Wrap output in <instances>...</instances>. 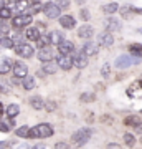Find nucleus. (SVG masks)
I'll return each instance as SVG.
<instances>
[{
  "label": "nucleus",
  "mask_w": 142,
  "mask_h": 149,
  "mask_svg": "<svg viewBox=\"0 0 142 149\" xmlns=\"http://www.w3.org/2000/svg\"><path fill=\"white\" fill-rule=\"evenodd\" d=\"M0 47L2 48H15V43H13L10 35H3V37H0Z\"/></svg>",
  "instance_id": "25"
},
{
  "label": "nucleus",
  "mask_w": 142,
  "mask_h": 149,
  "mask_svg": "<svg viewBox=\"0 0 142 149\" xmlns=\"http://www.w3.org/2000/svg\"><path fill=\"white\" fill-rule=\"evenodd\" d=\"M40 10L43 12V3L42 2H30V8L26 10V13H28V15H33V13H38Z\"/></svg>",
  "instance_id": "26"
},
{
  "label": "nucleus",
  "mask_w": 142,
  "mask_h": 149,
  "mask_svg": "<svg viewBox=\"0 0 142 149\" xmlns=\"http://www.w3.org/2000/svg\"><path fill=\"white\" fill-rule=\"evenodd\" d=\"M53 126H50L48 123H40L37 126L30 128V138L33 139H46L50 136H53Z\"/></svg>",
  "instance_id": "1"
},
{
  "label": "nucleus",
  "mask_w": 142,
  "mask_h": 149,
  "mask_svg": "<svg viewBox=\"0 0 142 149\" xmlns=\"http://www.w3.org/2000/svg\"><path fill=\"white\" fill-rule=\"evenodd\" d=\"M45 32V23H38L37 27H28L25 30V37L30 40V42H37L38 38L43 35Z\"/></svg>",
  "instance_id": "5"
},
{
  "label": "nucleus",
  "mask_w": 142,
  "mask_h": 149,
  "mask_svg": "<svg viewBox=\"0 0 142 149\" xmlns=\"http://www.w3.org/2000/svg\"><path fill=\"white\" fill-rule=\"evenodd\" d=\"M126 124H132V126H137L139 129H142V123H141V118H137V116H129L126 118Z\"/></svg>",
  "instance_id": "30"
},
{
  "label": "nucleus",
  "mask_w": 142,
  "mask_h": 149,
  "mask_svg": "<svg viewBox=\"0 0 142 149\" xmlns=\"http://www.w3.org/2000/svg\"><path fill=\"white\" fill-rule=\"evenodd\" d=\"M60 25L63 28H66V30H71V28H74V25H76V20H74L71 15H61L60 17Z\"/></svg>",
  "instance_id": "16"
},
{
  "label": "nucleus",
  "mask_w": 142,
  "mask_h": 149,
  "mask_svg": "<svg viewBox=\"0 0 142 149\" xmlns=\"http://www.w3.org/2000/svg\"><path fill=\"white\" fill-rule=\"evenodd\" d=\"M91 136H93V129L83 128V129H78V131L71 136V141H73V144H76V146H84V144L91 139Z\"/></svg>",
  "instance_id": "2"
},
{
  "label": "nucleus",
  "mask_w": 142,
  "mask_h": 149,
  "mask_svg": "<svg viewBox=\"0 0 142 149\" xmlns=\"http://www.w3.org/2000/svg\"><path fill=\"white\" fill-rule=\"evenodd\" d=\"M8 144L10 143H7V141H0V149H7L8 148Z\"/></svg>",
  "instance_id": "40"
},
{
  "label": "nucleus",
  "mask_w": 142,
  "mask_h": 149,
  "mask_svg": "<svg viewBox=\"0 0 142 149\" xmlns=\"http://www.w3.org/2000/svg\"><path fill=\"white\" fill-rule=\"evenodd\" d=\"M33 149H48V148L45 146V144H37V146H35Z\"/></svg>",
  "instance_id": "42"
},
{
  "label": "nucleus",
  "mask_w": 142,
  "mask_h": 149,
  "mask_svg": "<svg viewBox=\"0 0 142 149\" xmlns=\"http://www.w3.org/2000/svg\"><path fill=\"white\" fill-rule=\"evenodd\" d=\"M101 74H103L104 78H107V76H109V66H107V65H104V66L101 68Z\"/></svg>",
  "instance_id": "36"
},
{
  "label": "nucleus",
  "mask_w": 142,
  "mask_h": 149,
  "mask_svg": "<svg viewBox=\"0 0 142 149\" xmlns=\"http://www.w3.org/2000/svg\"><path fill=\"white\" fill-rule=\"evenodd\" d=\"M81 18H83V20H88V18H89V13H88V10H81Z\"/></svg>",
  "instance_id": "39"
},
{
  "label": "nucleus",
  "mask_w": 142,
  "mask_h": 149,
  "mask_svg": "<svg viewBox=\"0 0 142 149\" xmlns=\"http://www.w3.org/2000/svg\"><path fill=\"white\" fill-rule=\"evenodd\" d=\"M139 13H142V10H139Z\"/></svg>",
  "instance_id": "46"
},
{
  "label": "nucleus",
  "mask_w": 142,
  "mask_h": 149,
  "mask_svg": "<svg viewBox=\"0 0 142 149\" xmlns=\"http://www.w3.org/2000/svg\"><path fill=\"white\" fill-rule=\"evenodd\" d=\"M3 113H5V108H3V104H2V103H0V116H2Z\"/></svg>",
  "instance_id": "43"
},
{
  "label": "nucleus",
  "mask_w": 142,
  "mask_h": 149,
  "mask_svg": "<svg viewBox=\"0 0 142 149\" xmlns=\"http://www.w3.org/2000/svg\"><path fill=\"white\" fill-rule=\"evenodd\" d=\"M129 55L134 58H142V45L141 43H131L129 45Z\"/></svg>",
  "instance_id": "21"
},
{
  "label": "nucleus",
  "mask_w": 142,
  "mask_h": 149,
  "mask_svg": "<svg viewBox=\"0 0 142 149\" xmlns=\"http://www.w3.org/2000/svg\"><path fill=\"white\" fill-rule=\"evenodd\" d=\"M56 65H58V68L64 70V71L71 70L73 68V58H71V55H60L58 58H56Z\"/></svg>",
  "instance_id": "10"
},
{
  "label": "nucleus",
  "mask_w": 142,
  "mask_h": 149,
  "mask_svg": "<svg viewBox=\"0 0 142 149\" xmlns=\"http://www.w3.org/2000/svg\"><path fill=\"white\" fill-rule=\"evenodd\" d=\"M117 10H119V5H117L116 2H111V3H104L103 5V12L104 13H114Z\"/></svg>",
  "instance_id": "28"
},
{
  "label": "nucleus",
  "mask_w": 142,
  "mask_h": 149,
  "mask_svg": "<svg viewBox=\"0 0 142 149\" xmlns=\"http://www.w3.org/2000/svg\"><path fill=\"white\" fill-rule=\"evenodd\" d=\"M53 58H55V52H53L51 47L40 48L38 50V60L42 63H50V61H53Z\"/></svg>",
  "instance_id": "9"
},
{
  "label": "nucleus",
  "mask_w": 142,
  "mask_h": 149,
  "mask_svg": "<svg viewBox=\"0 0 142 149\" xmlns=\"http://www.w3.org/2000/svg\"><path fill=\"white\" fill-rule=\"evenodd\" d=\"M58 52L60 55H71L74 52V43L69 42V40H63L58 45Z\"/></svg>",
  "instance_id": "12"
},
{
  "label": "nucleus",
  "mask_w": 142,
  "mask_h": 149,
  "mask_svg": "<svg viewBox=\"0 0 142 149\" xmlns=\"http://www.w3.org/2000/svg\"><path fill=\"white\" fill-rule=\"evenodd\" d=\"M15 53L20 56V58H32L33 55H35V50H33V47L30 45V43H20V45H17L15 47Z\"/></svg>",
  "instance_id": "6"
},
{
  "label": "nucleus",
  "mask_w": 142,
  "mask_h": 149,
  "mask_svg": "<svg viewBox=\"0 0 142 149\" xmlns=\"http://www.w3.org/2000/svg\"><path fill=\"white\" fill-rule=\"evenodd\" d=\"M107 149H121V146L117 143H109L107 144Z\"/></svg>",
  "instance_id": "37"
},
{
  "label": "nucleus",
  "mask_w": 142,
  "mask_h": 149,
  "mask_svg": "<svg viewBox=\"0 0 142 149\" xmlns=\"http://www.w3.org/2000/svg\"><path fill=\"white\" fill-rule=\"evenodd\" d=\"M43 13H45L48 18L55 20V18H60V17H61V8H60V5L56 2H48V3L43 5Z\"/></svg>",
  "instance_id": "4"
},
{
  "label": "nucleus",
  "mask_w": 142,
  "mask_h": 149,
  "mask_svg": "<svg viewBox=\"0 0 142 149\" xmlns=\"http://www.w3.org/2000/svg\"><path fill=\"white\" fill-rule=\"evenodd\" d=\"M10 131V123H7L5 119H0V133H8Z\"/></svg>",
  "instance_id": "34"
},
{
  "label": "nucleus",
  "mask_w": 142,
  "mask_h": 149,
  "mask_svg": "<svg viewBox=\"0 0 142 149\" xmlns=\"http://www.w3.org/2000/svg\"><path fill=\"white\" fill-rule=\"evenodd\" d=\"M5 114H7V118H8V119L17 118L18 114H20V106H18L17 103H10V104L5 108Z\"/></svg>",
  "instance_id": "18"
},
{
  "label": "nucleus",
  "mask_w": 142,
  "mask_h": 149,
  "mask_svg": "<svg viewBox=\"0 0 142 149\" xmlns=\"http://www.w3.org/2000/svg\"><path fill=\"white\" fill-rule=\"evenodd\" d=\"M10 28H12V25L8 23V20H2V18H0V37L8 35Z\"/></svg>",
  "instance_id": "27"
},
{
  "label": "nucleus",
  "mask_w": 142,
  "mask_h": 149,
  "mask_svg": "<svg viewBox=\"0 0 142 149\" xmlns=\"http://www.w3.org/2000/svg\"><path fill=\"white\" fill-rule=\"evenodd\" d=\"M141 33H142V30H141Z\"/></svg>",
  "instance_id": "47"
},
{
  "label": "nucleus",
  "mask_w": 142,
  "mask_h": 149,
  "mask_svg": "<svg viewBox=\"0 0 142 149\" xmlns=\"http://www.w3.org/2000/svg\"><path fill=\"white\" fill-rule=\"evenodd\" d=\"M30 106L33 108V109H43V108H45V100H43L42 96H32V98H30Z\"/></svg>",
  "instance_id": "22"
},
{
  "label": "nucleus",
  "mask_w": 142,
  "mask_h": 149,
  "mask_svg": "<svg viewBox=\"0 0 142 149\" xmlns=\"http://www.w3.org/2000/svg\"><path fill=\"white\" fill-rule=\"evenodd\" d=\"M21 86H23L26 91H32L33 88L37 86V80H35V76H30V74L25 76V78L21 80Z\"/></svg>",
  "instance_id": "23"
},
{
  "label": "nucleus",
  "mask_w": 142,
  "mask_h": 149,
  "mask_svg": "<svg viewBox=\"0 0 142 149\" xmlns=\"http://www.w3.org/2000/svg\"><path fill=\"white\" fill-rule=\"evenodd\" d=\"M93 33H94V30H93L91 25H81V27L78 28V37L79 38H84V40L91 38V37H93Z\"/></svg>",
  "instance_id": "17"
},
{
  "label": "nucleus",
  "mask_w": 142,
  "mask_h": 149,
  "mask_svg": "<svg viewBox=\"0 0 142 149\" xmlns=\"http://www.w3.org/2000/svg\"><path fill=\"white\" fill-rule=\"evenodd\" d=\"M42 70H43V73H45V74H55L56 71H58V65L55 63V61H50V63H43Z\"/></svg>",
  "instance_id": "24"
},
{
  "label": "nucleus",
  "mask_w": 142,
  "mask_h": 149,
  "mask_svg": "<svg viewBox=\"0 0 142 149\" xmlns=\"http://www.w3.org/2000/svg\"><path fill=\"white\" fill-rule=\"evenodd\" d=\"M13 76L15 78H20L23 80L25 76H28V66H26L23 61H13Z\"/></svg>",
  "instance_id": "8"
},
{
  "label": "nucleus",
  "mask_w": 142,
  "mask_h": 149,
  "mask_svg": "<svg viewBox=\"0 0 142 149\" xmlns=\"http://www.w3.org/2000/svg\"><path fill=\"white\" fill-rule=\"evenodd\" d=\"M43 109H46L48 113L55 111V109H56V103L51 101V100H50V101H45V108H43Z\"/></svg>",
  "instance_id": "35"
},
{
  "label": "nucleus",
  "mask_w": 142,
  "mask_h": 149,
  "mask_svg": "<svg viewBox=\"0 0 142 149\" xmlns=\"http://www.w3.org/2000/svg\"><path fill=\"white\" fill-rule=\"evenodd\" d=\"M0 93H7V90H5V88H3L2 85H0Z\"/></svg>",
  "instance_id": "44"
},
{
  "label": "nucleus",
  "mask_w": 142,
  "mask_h": 149,
  "mask_svg": "<svg viewBox=\"0 0 142 149\" xmlns=\"http://www.w3.org/2000/svg\"><path fill=\"white\" fill-rule=\"evenodd\" d=\"M55 149H68V146L64 143H56V146H55Z\"/></svg>",
  "instance_id": "38"
},
{
  "label": "nucleus",
  "mask_w": 142,
  "mask_h": 149,
  "mask_svg": "<svg viewBox=\"0 0 142 149\" xmlns=\"http://www.w3.org/2000/svg\"><path fill=\"white\" fill-rule=\"evenodd\" d=\"M98 52H99V45L94 42H88L83 48V53L86 56H94V55H98Z\"/></svg>",
  "instance_id": "15"
},
{
  "label": "nucleus",
  "mask_w": 142,
  "mask_h": 149,
  "mask_svg": "<svg viewBox=\"0 0 142 149\" xmlns=\"http://www.w3.org/2000/svg\"><path fill=\"white\" fill-rule=\"evenodd\" d=\"M122 15L126 17V18L129 17V8H127V7H124V8H122Z\"/></svg>",
  "instance_id": "41"
},
{
  "label": "nucleus",
  "mask_w": 142,
  "mask_h": 149,
  "mask_svg": "<svg viewBox=\"0 0 142 149\" xmlns=\"http://www.w3.org/2000/svg\"><path fill=\"white\" fill-rule=\"evenodd\" d=\"M104 28L107 33L112 35V32H119L121 30V23L116 18H107V20H104Z\"/></svg>",
  "instance_id": "13"
},
{
  "label": "nucleus",
  "mask_w": 142,
  "mask_h": 149,
  "mask_svg": "<svg viewBox=\"0 0 142 149\" xmlns=\"http://www.w3.org/2000/svg\"><path fill=\"white\" fill-rule=\"evenodd\" d=\"M37 45H38V50H40V48L50 47V38H48V35H42V37L37 40Z\"/></svg>",
  "instance_id": "31"
},
{
  "label": "nucleus",
  "mask_w": 142,
  "mask_h": 149,
  "mask_svg": "<svg viewBox=\"0 0 142 149\" xmlns=\"http://www.w3.org/2000/svg\"><path fill=\"white\" fill-rule=\"evenodd\" d=\"M48 38H50V47H51V45H56V47H58L60 43L64 40L63 33L60 32V30H53V32L48 35Z\"/></svg>",
  "instance_id": "19"
},
{
  "label": "nucleus",
  "mask_w": 142,
  "mask_h": 149,
  "mask_svg": "<svg viewBox=\"0 0 142 149\" xmlns=\"http://www.w3.org/2000/svg\"><path fill=\"white\" fill-rule=\"evenodd\" d=\"M139 63V58H134V56H131V55H121V56H117L116 58V66L117 68H129V66H132V65H137Z\"/></svg>",
  "instance_id": "7"
},
{
  "label": "nucleus",
  "mask_w": 142,
  "mask_h": 149,
  "mask_svg": "<svg viewBox=\"0 0 142 149\" xmlns=\"http://www.w3.org/2000/svg\"><path fill=\"white\" fill-rule=\"evenodd\" d=\"M33 17L28 15V13H20V15L12 17V28L15 30H21V28H28V25H32Z\"/></svg>",
  "instance_id": "3"
},
{
  "label": "nucleus",
  "mask_w": 142,
  "mask_h": 149,
  "mask_svg": "<svg viewBox=\"0 0 142 149\" xmlns=\"http://www.w3.org/2000/svg\"><path fill=\"white\" fill-rule=\"evenodd\" d=\"M86 65H88V56H86L83 52H78V53L74 55V58H73V66L83 70Z\"/></svg>",
  "instance_id": "14"
},
{
  "label": "nucleus",
  "mask_w": 142,
  "mask_h": 149,
  "mask_svg": "<svg viewBox=\"0 0 142 149\" xmlns=\"http://www.w3.org/2000/svg\"><path fill=\"white\" fill-rule=\"evenodd\" d=\"M12 15H13V12H12L8 7H3V8L0 10V18H2V20H8V18H12Z\"/></svg>",
  "instance_id": "32"
},
{
  "label": "nucleus",
  "mask_w": 142,
  "mask_h": 149,
  "mask_svg": "<svg viewBox=\"0 0 142 149\" xmlns=\"http://www.w3.org/2000/svg\"><path fill=\"white\" fill-rule=\"evenodd\" d=\"M15 134L18 138H30V128L28 126H20V128H17Z\"/></svg>",
  "instance_id": "29"
},
{
  "label": "nucleus",
  "mask_w": 142,
  "mask_h": 149,
  "mask_svg": "<svg viewBox=\"0 0 142 149\" xmlns=\"http://www.w3.org/2000/svg\"><path fill=\"white\" fill-rule=\"evenodd\" d=\"M124 143H126L129 148H132V146L136 144V138H134V134H131V133L124 134Z\"/></svg>",
  "instance_id": "33"
},
{
  "label": "nucleus",
  "mask_w": 142,
  "mask_h": 149,
  "mask_svg": "<svg viewBox=\"0 0 142 149\" xmlns=\"http://www.w3.org/2000/svg\"><path fill=\"white\" fill-rule=\"evenodd\" d=\"M141 88H142V80H141Z\"/></svg>",
  "instance_id": "45"
},
{
  "label": "nucleus",
  "mask_w": 142,
  "mask_h": 149,
  "mask_svg": "<svg viewBox=\"0 0 142 149\" xmlns=\"http://www.w3.org/2000/svg\"><path fill=\"white\" fill-rule=\"evenodd\" d=\"M114 43V38H112V35L107 32H101L99 35H98V45L99 47H111Z\"/></svg>",
  "instance_id": "11"
},
{
  "label": "nucleus",
  "mask_w": 142,
  "mask_h": 149,
  "mask_svg": "<svg viewBox=\"0 0 142 149\" xmlns=\"http://www.w3.org/2000/svg\"><path fill=\"white\" fill-rule=\"evenodd\" d=\"M13 68V61L10 58H2L0 60V74H7L10 73Z\"/></svg>",
  "instance_id": "20"
}]
</instances>
